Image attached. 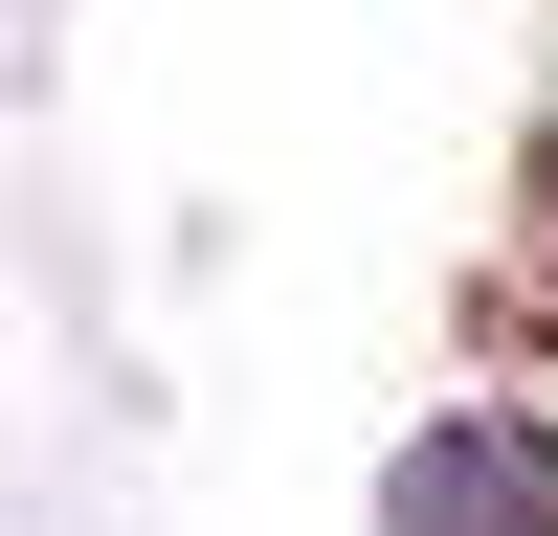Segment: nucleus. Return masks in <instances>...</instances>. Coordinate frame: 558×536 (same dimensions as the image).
Here are the masks:
<instances>
[{
    "mask_svg": "<svg viewBox=\"0 0 558 536\" xmlns=\"http://www.w3.org/2000/svg\"><path fill=\"white\" fill-rule=\"evenodd\" d=\"M380 514L402 536H558V425H425Z\"/></svg>",
    "mask_w": 558,
    "mask_h": 536,
    "instance_id": "nucleus-1",
    "label": "nucleus"
}]
</instances>
